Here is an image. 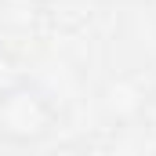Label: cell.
Listing matches in <instances>:
<instances>
[{
	"mask_svg": "<svg viewBox=\"0 0 156 156\" xmlns=\"http://www.w3.org/2000/svg\"><path fill=\"white\" fill-rule=\"evenodd\" d=\"M58 127L51 94L33 80H7L0 87V138L11 145H40Z\"/></svg>",
	"mask_w": 156,
	"mask_h": 156,
	"instance_id": "cell-1",
	"label": "cell"
}]
</instances>
